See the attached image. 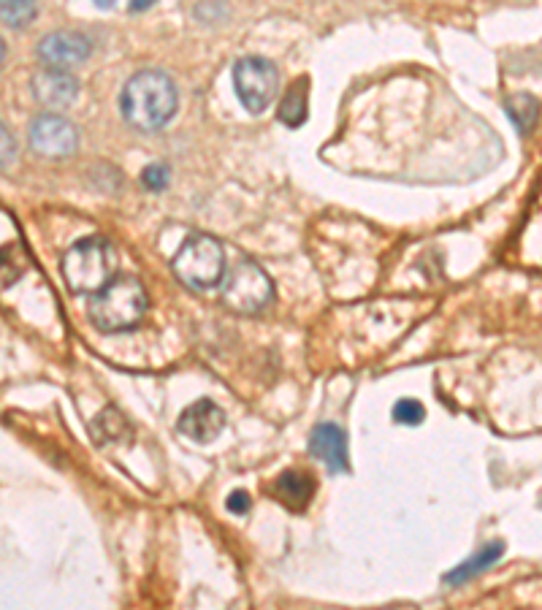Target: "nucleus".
Here are the masks:
<instances>
[{"mask_svg":"<svg viewBox=\"0 0 542 610\" xmlns=\"http://www.w3.org/2000/svg\"><path fill=\"white\" fill-rule=\"evenodd\" d=\"M177 85L169 74L147 68L133 74L120 95V112L139 131H158L177 114Z\"/></svg>","mask_w":542,"mask_h":610,"instance_id":"f257e3e1","label":"nucleus"},{"mask_svg":"<svg viewBox=\"0 0 542 610\" xmlns=\"http://www.w3.org/2000/svg\"><path fill=\"white\" fill-rule=\"evenodd\" d=\"M117 263H120V255L109 239L87 236L74 247H68V253L63 255V277L74 293L98 296L117 277Z\"/></svg>","mask_w":542,"mask_h":610,"instance_id":"f03ea898","label":"nucleus"},{"mask_svg":"<svg viewBox=\"0 0 542 610\" xmlns=\"http://www.w3.org/2000/svg\"><path fill=\"white\" fill-rule=\"evenodd\" d=\"M147 315V291L136 277L120 274L90 304V320L103 334L131 331Z\"/></svg>","mask_w":542,"mask_h":610,"instance_id":"7ed1b4c3","label":"nucleus"},{"mask_svg":"<svg viewBox=\"0 0 542 610\" xmlns=\"http://www.w3.org/2000/svg\"><path fill=\"white\" fill-rule=\"evenodd\" d=\"M171 269L179 280L190 285V288H215L225 277V255L220 242H215L212 236L196 234L190 236L174 255Z\"/></svg>","mask_w":542,"mask_h":610,"instance_id":"20e7f679","label":"nucleus"},{"mask_svg":"<svg viewBox=\"0 0 542 610\" xmlns=\"http://www.w3.org/2000/svg\"><path fill=\"white\" fill-rule=\"evenodd\" d=\"M271 296H274V288H271L269 274L247 258L228 272L223 291H220L225 307L239 315H258L263 307H269Z\"/></svg>","mask_w":542,"mask_h":610,"instance_id":"39448f33","label":"nucleus"},{"mask_svg":"<svg viewBox=\"0 0 542 610\" xmlns=\"http://www.w3.org/2000/svg\"><path fill=\"white\" fill-rule=\"evenodd\" d=\"M280 87V74L271 60L258 55L242 57L234 66V90L247 112L261 114Z\"/></svg>","mask_w":542,"mask_h":610,"instance_id":"423d86ee","label":"nucleus"},{"mask_svg":"<svg viewBox=\"0 0 542 610\" xmlns=\"http://www.w3.org/2000/svg\"><path fill=\"white\" fill-rule=\"evenodd\" d=\"M30 147L44 158H68L79 147L76 125L60 117V114H38L30 122Z\"/></svg>","mask_w":542,"mask_h":610,"instance_id":"0eeeda50","label":"nucleus"},{"mask_svg":"<svg viewBox=\"0 0 542 610\" xmlns=\"http://www.w3.org/2000/svg\"><path fill=\"white\" fill-rule=\"evenodd\" d=\"M90 52H93V41L85 33H74V30H57L38 41V57L57 71L85 63Z\"/></svg>","mask_w":542,"mask_h":610,"instance_id":"6e6552de","label":"nucleus"},{"mask_svg":"<svg viewBox=\"0 0 542 610\" xmlns=\"http://www.w3.org/2000/svg\"><path fill=\"white\" fill-rule=\"evenodd\" d=\"M309 453L318 461L326 464L331 475H342L350 470V459H347V437L337 423H318L309 437Z\"/></svg>","mask_w":542,"mask_h":610,"instance_id":"1a4fd4ad","label":"nucleus"},{"mask_svg":"<svg viewBox=\"0 0 542 610\" xmlns=\"http://www.w3.org/2000/svg\"><path fill=\"white\" fill-rule=\"evenodd\" d=\"M30 90L36 95V101L47 109H66L76 101L79 95V82L68 71H57V68H44L33 76Z\"/></svg>","mask_w":542,"mask_h":610,"instance_id":"9d476101","label":"nucleus"},{"mask_svg":"<svg viewBox=\"0 0 542 610\" xmlns=\"http://www.w3.org/2000/svg\"><path fill=\"white\" fill-rule=\"evenodd\" d=\"M225 413L212 399H198L179 418V432L196 442H212L223 432Z\"/></svg>","mask_w":542,"mask_h":610,"instance_id":"9b49d317","label":"nucleus"},{"mask_svg":"<svg viewBox=\"0 0 542 610\" xmlns=\"http://www.w3.org/2000/svg\"><path fill=\"white\" fill-rule=\"evenodd\" d=\"M269 491L271 497L280 499L288 510H304L309 499H312V494H315V480L309 478L307 472L288 470L271 483Z\"/></svg>","mask_w":542,"mask_h":610,"instance_id":"f8f14e48","label":"nucleus"},{"mask_svg":"<svg viewBox=\"0 0 542 610\" xmlns=\"http://www.w3.org/2000/svg\"><path fill=\"white\" fill-rule=\"evenodd\" d=\"M505 554V545L502 543H488L486 548H480L469 562L458 564L456 570H450L448 575H445V583H450V586H458V583L464 581H472L475 575L486 573L491 564L499 562V556Z\"/></svg>","mask_w":542,"mask_h":610,"instance_id":"ddd939ff","label":"nucleus"},{"mask_svg":"<svg viewBox=\"0 0 542 610\" xmlns=\"http://www.w3.org/2000/svg\"><path fill=\"white\" fill-rule=\"evenodd\" d=\"M307 98V79L301 76V79H296V82L290 85V90L285 93V98H282L280 120L285 122V125H290V128L304 125V120H307Z\"/></svg>","mask_w":542,"mask_h":610,"instance_id":"4468645a","label":"nucleus"},{"mask_svg":"<svg viewBox=\"0 0 542 610\" xmlns=\"http://www.w3.org/2000/svg\"><path fill=\"white\" fill-rule=\"evenodd\" d=\"M505 109L515 128L521 133H529L534 128V122H537V109H540V104H537V98H532V95L518 93L507 98Z\"/></svg>","mask_w":542,"mask_h":610,"instance_id":"2eb2a0df","label":"nucleus"},{"mask_svg":"<svg viewBox=\"0 0 542 610\" xmlns=\"http://www.w3.org/2000/svg\"><path fill=\"white\" fill-rule=\"evenodd\" d=\"M17 253H22L19 242L3 244V288H9L11 282L17 280L19 274L25 272V263H28V258H25V255L17 258Z\"/></svg>","mask_w":542,"mask_h":610,"instance_id":"dca6fc26","label":"nucleus"},{"mask_svg":"<svg viewBox=\"0 0 542 610\" xmlns=\"http://www.w3.org/2000/svg\"><path fill=\"white\" fill-rule=\"evenodd\" d=\"M0 17L11 28H25L30 19L36 17V6L33 3H11L9 0V3L0 6Z\"/></svg>","mask_w":542,"mask_h":610,"instance_id":"f3484780","label":"nucleus"},{"mask_svg":"<svg viewBox=\"0 0 542 610\" xmlns=\"http://www.w3.org/2000/svg\"><path fill=\"white\" fill-rule=\"evenodd\" d=\"M426 418V410L418 399H399L393 404V421L407 423V426H418Z\"/></svg>","mask_w":542,"mask_h":610,"instance_id":"a211bd4d","label":"nucleus"},{"mask_svg":"<svg viewBox=\"0 0 542 610\" xmlns=\"http://www.w3.org/2000/svg\"><path fill=\"white\" fill-rule=\"evenodd\" d=\"M166 174H169L166 166H158V163H155V166H147V169H144V174H141V182H144V185H147L150 190H160V188H166V182H169Z\"/></svg>","mask_w":542,"mask_h":610,"instance_id":"6ab92c4d","label":"nucleus"},{"mask_svg":"<svg viewBox=\"0 0 542 610\" xmlns=\"http://www.w3.org/2000/svg\"><path fill=\"white\" fill-rule=\"evenodd\" d=\"M250 502H253V499H250V494H247V491H234V494L228 497V502H225V505H228V510H231V513H236V516H244V513L250 510Z\"/></svg>","mask_w":542,"mask_h":610,"instance_id":"aec40b11","label":"nucleus"},{"mask_svg":"<svg viewBox=\"0 0 542 610\" xmlns=\"http://www.w3.org/2000/svg\"><path fill=\"white\" fill-rule=\"evenodd\" d=\"M0 133H3V169H9L11 160H14V139H11V131L6 122H3Z\"/></svg>","mask_w":542,"mask_h":610,"instance_id":"412c9836","label":"nucleus"}]
</instances>
